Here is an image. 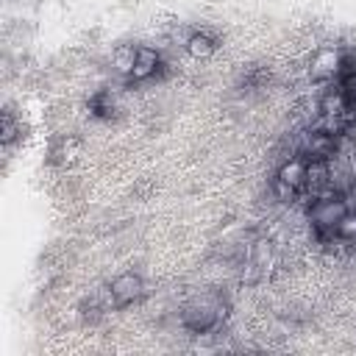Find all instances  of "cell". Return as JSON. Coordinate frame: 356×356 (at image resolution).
<instances>
[{
    "instance_id": "obj_2",
    "label": "cell",
    "mask_w": 356,
    "mask_h": 356,
    "mask_svg": "<svg viewBox=\"0 0 356 356\" xmlns=\"http://www.w3.org/2000/svg\"><path fill=\"white\" fill-rule=\"evenodd\" d=\"M222 317H225V309H222L220 298L217 295H203V298H195L192 303H186V309L181 314V323L192 334H206V331L217 328Z\"/></svg>"
},
{
    "instance_id": "obj_4",
    "label": "cell",
    "mask_w": 356,
    "mask_h": 356,
    "mask_svg": "<svg viewBox=\"0 0 356 356\" xmlns=\"http://www.w3.org/2000/svg\"><path fill=\"white\" fill-rule=\"evenodd\" d=\"M142 292H145V284H142V278H139L136 273H122V275H117V278L108 284V300H111V306H117V309H122V306L139 300Z\"/></svg>"
},
{
    "instance_id": "obj_1",
    "label": "cell",
    "mask_w": 356,
    "mask_h": 356,
    "mask_svg": "<svg viewBox=\"0 0 356 356\" xmlns=\"http://www.w3.org/2000/svg\"><path fill=\"white\" fill-rule=\"evenodd\" d=\"M309 184H312V156L298 153L278 167V172L273 178V192L278 195V200H292Z\"/></svg>"
},
{
    "instance_id": "obj_5",
    "label": "cell",
    "mask_w": 356,
    "mask_h": 356,
    "mask_svg": "<svg viewBox=\"0 0 356 356\" xmlns=\"http://www.w3.org/2000/svg\"><path fill=\"white\" fill-rule=\"evenodd\" d=\"M186 47H189V53H195V56H206V53L217 50V39H214L209 31H195V33H189Z\"/></svg>"
},
{
    "instance_id": "obj_3",
    "label": "cell",
    "mask_w": 356,
    "mask_h": 356,
    "mask_svg": "<svg viewBox=\"0 0 356 356\" xmlns=\"http://www.w3.org/2000/svg\"><path fill=\"white\" fill-rule=\"evenodd\" d=\"M159 67H161L159 53H156L153 47H145V44H139V47L128 50V58L122 61V70H125L134 81H145V78L156 75V70H159Z\"/></svg>"
}]
</instances>
